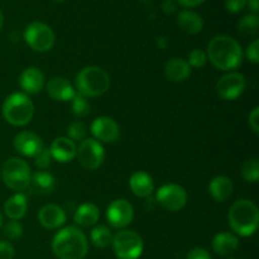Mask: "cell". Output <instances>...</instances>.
Here are the masks:
<instances>
[{
	"mask_svg": "<svg viewBox=\"0 0 259 259\" xmlns=\"http://www.w3.org/2000/svg\"><path fill=\"white\" fill-rule=\"evenodd\" d=\"M207 57L212 65L223 71L234 70L242 65V46L229 35H217L207 46Z\"/></svg>",
	"mask_w": 259,
	"mask_h": 259,
	"instance_id": "obj_1",
	"label": "cell"
},
{
	"mask_svg": "<svg viewBox=\"0 0 259 259\" xmlns=\"http://www.w3.org/2000/svg\"><path fill=\"white\" fill-rule=\"evenodd\" d=\"M52 250L60 259H83L89 252V243L78 228L67 227L53 237Z\"/></svg>",
	"mask_w": 259,
	"mask_h": 259,
	"instance_id": "obj_2",
	"label": "cell"
},
{
	"mask_svg": "<svg viewBox=\"0 0 259 259\" xmlns=\"http://www.w3.org/2000/svg\"><path fill=\"white\" fill-rule=\"evenodd\" d=\"M229 225L240 237H250L254 234L259 225V211L254 202L242 199L230 206L228 214Z\"/></svg>",
	"mask_w": 259,
	"mask_h": 259,
	"instance_id": "obj_3",
	"label": "cell"
},
{
	"mask_svg": "<svg viewBox=\"0 0 259 259\" xmlns=\"http://www.w3.org/2000/svg\"><path fill=\"white\" fill-rule=\"evenodd\" d=\"M76 86H77L78 94L85 98H98L109 90L110 77L108 72L101 67L89 66L77 73Z\"/></svg>",
	"mask_w": 259,
	"mask_h": 259,
	"instance_id": "obj_4",
	"label": "cell"
},
{
	"mask_svg": "<svg viewBox=\"0 0 259 259\" xmlns=\"http://www.w3.org/2000/svg\"><path fill=\"white\" fill-rule=\"evenodd\" d=\"M34 114V105L27 94L14 93L3 104V116L9 124L23 126L29 123Z\"/></svg>",
	"mask_w": 259,
	"mask_h": 259,
	"instance_id": "obj_5",
	"label": "cell"
},
{
	"mask_svg": "<svg viewBox=\"0 0 259 259\" xmlns=\"http://www.w3.org/2000/svg\"><path fill=\"white\" fill-rule=\"evenodd\" d=\"M30 169L29 166L22 158H9L2 169V177L4 184L9 189L15 191H23L30 184Z\"/></svg>",
	"mask_w": 259,
	"mask_h": 259,
	"instance_id": "obj_6",
	"label": "cell"
},
{
	"mask_svg": "<svg viewBox=\"0 0 259 259\" xmlns=\"http://www.w3.org/2000/svg\"><path fill=\"white\" fill-rule=\"evenodd\" d=\"M113 249L119 259H138L143 253V240L133 230H121L113 237Z\"/></svg>",
	"mask_w": 259,
	"mask_h": 259,
	"instance_id": "obj_7",
	"label": "cell"
},
{
	"mask_svg": "<svg viewBox=\"0 0 259 259\" xmlns=\"http://www.w3.org/2000/svg\"><path fill=\"white\" fill-rule=\"evenodd\" d=\"M24 39L35 52H47L55 45L53 30L40 22H33L25 28Z\"/></svg>",
	"mask_w": 259,
	"mask_h": 259,
	"instance_id": "obj_8",
	"label": "cell"
},
{
	"mask_svg": "<svg viewBox=\"0 0 259 259\" xmlns=\"http://www.w3.org/2000/svg\"><path fill=\"white\" fill-rule=\"evenodd\" d=\"M156 199L163 209L168 211H179L186 205L187 194L184 187L176 184H168L159 187Z\"/></svg>",
	"mask_w": 259,
	"mask_h": 259,
	"instance_id": "obj_9",
	"label": "cell"
},
{
	"mask_svg": "<svg viewBox=\"0 0 259 259\" xmlns=\"http://www.w3.org/2000/svg\"><path fill=\"white\" fill-rule=\"evenodd\" d=\"M78 162L86 169H96L104 161V148L95 139H83L76 152Z\"/></svg>",
	"mask_w": 259,
	"mask_h": 259,
	"instance_id": "obj_10",
	"label": "cell"
},
{
	"mask_svg": "<svg viewBox=\"0 0 259 259\" xmlns=\"http://www.w3.org/2000/svg\"><path fill=\"white\" fill-rule=\"evenodd\" d=\"M247 81L239 72H229L222 76L217 82V93L225 100H234L239 98L245 90Z\"/></svg>",
	"mask_w": 259,
	"mask_h": 259,
	"instance_id": "obj_11",
	"label": "cell"
},
{
	"mask_svg": "<svg viewBox=\"0 0 259 259\" xmlns=\"http://www.w3.org/2000/svg\"><path fill=\"white\" fill-rule=\"evenodd\" d=\"M133 207L124 199H118L111 202L106 211L109 224L115 229H123V228L128 227L133 220Z\"/></svg>",
	"mask_w": 259,
	"mask_h": 259,
	"instance_id": "obj_12",
	"label": "cell"
},
{
	"mask_svg": "<svg viewBox=\"0 0 259 259\" xmlns=\"http://www.w3.org/2000/svg\"><path fill=\"white\" fill-rule=\"evenodd\" d=\"M91 133L98 141L113 143L120 136V129L114 119L109 116H100V118H96L91 124Z\"/></svg>",
	"mask_w": 259,
	"mask_h": 259,
	"instance_id": "obj_13",
	"label": "cell"
},
{
	"mask_svg": "<svg viewBox=\"0 0 259 259\" xmlns=\"http://www.w3.org/2000/svg\"><path fill=\"white\" fill-rule=\"evenodd\" d=\"M38 220L46 229H57L66 222L65 210L55 204H48L39 210Z\"/></svg>",
	"mask_w": 259,
	"mask_h": 259,
	"instance_id": "obj_14",
	"label": "cell"
},
{
	"mask_svg": "<svg viewBox=\"0 0 259 259\" xmlns=\"http://www.w3.org/2000/svg\"><path fill=\"white\" fill-rule=\"evenodd\" d=\"M14 147L23 156L34 157L43 148V144L37 134L32 132H22L14 138Z\"/></svg>",
	"mask_w": 259,
	"mask_h": 259,
	"instance_id": "obj_15",
	"label": "cell"
},
{
	"mask_svg": "<svg viewBox=\"0 0 259 259\" xmlns=\"http://www.w3.org/2000/svg\"><path fill=\"white\" fill-rule=\"evenodd\" d=\"M50 152L53 159L61 162V163H66L75 158L77 148H76L75 142L68 139L67 137H60L52 142Z\"/></svg>",
	"mask_w": 259,
	"mask_h": 259,
	"instance_id": "obj_16",
	"label": "cell"
},
{
	"mask_svg": "<svg viewBox=\"0 0 259 259\" xmlns=\"http://www.w3.org/2000/svg\"><path fill=\"white\" fill-rule=\"evenodd\" d=\"M47 93L51 98L57 101L72 100L76 94L70 81L65 77H61V76H56L48 81Z\"/></svg>",
	"mask_w": 259,
	"mask_h": 259,
	"instance_id": "obj_17",
	"label": "cell"
},
{
	"mask_svg": "<svg viewBox=\"0 0 259 259\" xmlns=\"http://www.w3.org/2000/svg\"><path fill=\"white\" fill-rule=\"evenodd\" d=\"M19 85L27 94H37L45 86V76L37 67H28L22 72Z\"/></svg>",
	"mask_w": 259,
	"mask_h": 259,
	"instance_id": "obj_18",
	"label": "cell"
},
{
	"mask_svg": "<svg viewBox=\"0 0 259 259\" xmlns=\"http://www.w3.org/2000/svg\"><path fill=\"white\" fill-rule=\"evenodd\" d=\"M164 75L172 82H182L191 75V67L182 58H171L164 65Z\"/></svg>",
	"mask_w": 259,
	"mask_h": 259,
	"instance_id": "obj_19",
	"label": "cell"
},
{
	"mask_svg": "<svg viewBox=\"0 0 259 259\" xmlns=\"http://www.w3.org/2000/svg\"><path fill=\"white\" fill-rule=\"evenodd\" d=\"M129 185L133 194L138 197H148L154 190V182L148 174L137 171L132 175Z\"/></svg>",
	"mask_w": 259,
	"mask_h": 259,
	"instance_id": "obj_20",
	"label": "cell"
},
{
	"mask_svg": "<svg viewBox=\"0 0 259 259\" xmlns=\"http://www.w3.org/2000/svg\"><path fill=\"white\" fill-rule=\"evenodd\" d=\"M209 191L212 199L218 202H224L229 199L234 191L232 180L225 176H217L210 181Z\"/></svg>",
	"mask_w": 259,
	"mask_h": 259,
	"instance_id": "obj_21",
	"label": "cell"
},
{
	"mask_svg": "<svg viewBox=\"0 0 259 259\" xmlns=\"http://www.w3.org/2000/svg\"><path fill=\"white\" fill-rule=\"evenodd\" d=\"M239 247V240L232 233H219L212 239V249L217 254L227 257L233 254Z\"/></svg>",
	"mask_w": 259,
	"mask_h": 259,
	"instance_id": "obj_22",
	"label": "cell"
},
{
	"mask_svg": "<svg viewBox=\"0 0 259 259\" xmlns=\"http://www.w3.org/2000/svg\"><path fill=\"white\" fill-rule=\"evenodd\" d=\"M28 201L24 194H15L10 196L4 204V212L10 220H19L27 214Z\"/></svg>",
	"mask_w": 259,
	"mask_h": 259,
	"instance_id": "obj_23",
	"label": "cell"
},
{
	"mask_svg": "<svg viewBox=\"0 0 259 259\" xmlns=\"http://www.w3.org/2000/svg\"><path fill=\"white\" fill-rule=\"evenodd\" d=\"M177 23H179L180 28L187 34H197L201 32L202 27H204L202 18L191 10H184L180 13Z\"/></svg>",
	"mask_w": 259,
	"mask_h": 259,
	"instance_id": "obj_24",
	"label": "cell"
},
{
	"mask_svg": "<svg viewBox=\"0 0 259 259\" xmlns=\"http://www.w3.org/2000/svg\"><path fill=\"white\" fill-rule=\"evenodd\" d=\"M100 218V211L96 205L90 204H82L81 206L77 207L73 215V220L80 227H91V225L96 224Z\"/></svg>",
	"mask_w": 259,
	"mask_h": 259,
	"instance_id": "obj_25",
	"label": "cell"
},
{
	"mask_svg": "<svg viewBox=\"0 0 259 259\" xmlns=\"http://www.w3.org/2000/svg\"><path fill=\"white\" fill-rule=\"evenodd\" d=\"M33 191L40 195H47L55 190L56 181L48 172H35L30 176V184Z\"/></svg>",
	"mask_w": 259,
	"mask_h": 259,
	"instance_id": "obj_26",
	"label": "cell"
},
{
	"mask_svg": "<svg viewBox=\"0 0 259 259\" xmlns=\"http://www.w3.org/2000/svg\"><path fill=\"white\" fill-rule=\"evenodd\" d=\"M259 30V18L257 14L244 15L238 23V32L245 38L254 37Z\"/></svg>",
	"mask_w": 259,
	"mask_h": 259,
	"instance_id": "obj_27",
	"label": "cell"
},
{
	"mask_svg": "<svg viewBox=\"0 0 259 259\" xmlns=\"http://www.w3.org/2000/svg\"><path fill=\"white\" fill-rule=\"evenodd\" d=\"M90 238L93 244L98 248H106L109 244H111V240H113L110 229L104 227V225H99V227L94 228L91 230Z\"/></svg>",
	"mask_w": 259,
	"mask_h": 259,
	"instance_id": "obj_28",
	"label": "cell"
},
{
	"mask_svg": "<svg viewBox=\"0 0 259 259\" xmlns=\"http://www.w3.org/2000/svg\"><path fill=\"white\" fill-rule=\"evenodd\" d=\"M71 103V109H72L73 115L77 118H83L90 113V104H89L88 98L82 96L81 94H75Z\"/></svg>",
	"mask_w": 259,
	"mask_h": 259,
	"instance_id": "obj_29",
	"label": "cell"
},
{
	"mask_svg": "<svg viewBox=\"0 0 259 259\" xmlns=\"http://www.w3.org/2000/svg\"><path fill=\"white\" fill-rule=\"evenodd\" d=\"M242 176L248 182H257L259 179L258 159H248L242 166Z\"/></svg>",
	"mask_w": 259,
	"mask_h": 259,
	"instance_id": "obj_30",
	"label": "cell"
},
{
	"mask_svg": "<svg viewBox=\"0 0 259 259\" xmlns=\"http://www.w3.org/2000/svg\"><path fill=\"white\" fill-rule=\"evenodd\" d=\"M67 134L71 141H83L86 137V126L81 121H73L68 125Z\"/></svg>",
	"mask_w": 259,
	"mask_h": 259,
	"instance_id": "obj_31",
	"label": "cell"
},
{
	"mask_svg": "<svg viewBox=\"0 0 259 259\" xmlns=\"http://www.w3.org/2000/svg\"><path fill=\"white\" fill-rule=\"evenodd\" d=\"M23 234V227L18 220H10L4 227V235L9 240H15Z\"/></svg>",
	"mask_w": 259,
	"mask_h": 259,
	"instance_id": "obj_32",
	"label": "cell"
},
{
	"mask_svg": "<svg viewBox=\"0 0 259 259\" xmlns=\"http://www.w3.org/2000/svg\"><path fill=\"white\" fill-rule=\"evenodd\" d=\"M207 61V55L206 52H204L202 50H194L190 52L189 55V65L190 67L200 68L202 66H205Z\"/></svg>",
	"mask_w": 259,
	"mask_h": 259,
	"instance_id": "obj_33",
	"label": "cell"
},
{
	"mask_svg": "<svg viewBox=\"0 0 259 259\" xmlns=\"http://www.w3.org/2000/svg\"><path fill=\"white\" fill-rule=\"evenodd\" d=\"M35 166L39 167L40 169H46L51 166L52 163V154H51L50 149L42 148L37 154L34 156Z\"/></svg>",
	"mask_w": 259,
	"mask_h": 259,
	"instance_id": "obj_34",
	"label": "cell"
},
{
	"mask_svg": "<svg viewBox=\"0 0 259 259\" xmlns=\"http://www.w3.org/2000/svg\"><path fill=\"white\" fill-rule=\"evenodd\" d=\"M245 7H247V0H225V8L233 14L242 12Z\"/></svg>",
	"mask_w": 259,
	"mask_h": 259,
	"instance_id": "obj_35",
	"label": "cell"
},
{
	"mask_svg": "<svg viewBox=\"0 0 259 259\" xmlns=\"http://www.w3.org/2000/svg\"><path fill=\"white\" fill-rule=\"evenodd\" d=\"M15 250L9 242H0V259H13Z\"/></svg>",
	"mask_w": 259,
	"mask_h": 259,
	"instance_id": "obj_36",
	"label": "cell"
},
{
	"mask_svg": "<svg viewBox=\"0 0 259 259\" xmlns=\"http://www.w3.org/2000/svg\"><path fill=\"white\" fill-rule=\"evenodd\" d=\"M247 57L249 58L252 62L258 63L259 62V39L253 40L249 45L247 50Z\"/></svg>",
	"mask_w": 259,
	"mask_h": 259,
	"instance_id": "obj_37",
	"label": "cell"
},
{
	"mask_svg": "<svg viewBox=\"0 0 259 259\" xmlns=\"http://www.w3.org/2000/svg\"><path fill=\"white\" fill-rule=\"evenodd\" d=\"M187 259H211V255L204 248H194L187 254Z\"/></svg>",
	"mask_w": 259,
	"mask_h": 259,
	"instance_id": "obj_38",
	"label": "cell"
},
{
	"mask_svg": "<svg viewBox=\"0 0 259 259\" xmlns=\"http://www.w3.org/2000/svg\"><path fill=\"white\" fill-rule=\"evenodd\" d=\"M249 126L254 133H259V108H254L249 114Z\"/></svg>",
	"mask_w": 259,
	"mask_h": 259,
	"instance_id": "obj_39",
	"label": "cell"
},
{
	"mask_svg": "<svg viewBox=\"0 0 259 259\" xmlns=\"http://www.w3.org/2000/svg\"><path fill=\"white\" fill-rule=\"evenodd\" d=\"M162 9L166 14H172V13L176 12L177 2L176 0H164L163 4H162Z\"/></svg>",
	"mask_w": 259,
	"mask_h": 259,
	"instance_id": "obj_40",
	"label": "cell"
},
{
	"mask_svg": "<svg viewBox=\"0 0 259 259\" xmlns=\"http://www.w3.org/2000/svg\"><path fill=\"white\" fill-rule=\"evenodd\" d=\"M176 2L177 4L182 5V7L185 8H194V7H197V5L202 4L205 0H176Z\"/></svg>",
	"mask_w": 259,
	"mask_h": 259,
	"instance_id": "obj_41",
	"label": "cell"
},
{
	"mask_svg": "<svg viewBox=\"0 0 259 259\" xmlns=\"http://www.w3.org/2000/svg\"><path fill=\"white\" fill-rule=\"evenodd\" d=\"M247 4L249 5V8L253 10L254 14L259 10V0H247Z\"/></svg>",
	"mask_w": 259,
	"mask_h": 259,
	"instance_id": "obj_42",
	"label": "cell"
},
{
	"mask_svg": "<svg viewBox=\"0 0 259 259\" xmlns=\"http://www.w3.org/2000/svg\"><path fill=\"white\" fill-rule=\"evenodd\" d=\"M157 45H158L161 48H166L167 47L166 38H164V37H158V38H157Z\"/></svg>",
	"mask_w": 259,
	"mask_h": 259,
	"instance_id": "obj_43",
	"label": "cell"
},
{
	"mask_svg": "<svg viewBox=\"0 0 259 259\" xmlns=\"http://www.w3.org/2000/svg\"><path fill=\"white\" fill-rule=\"evenodd\" d=\"M3 24H4V15H3V13L0 12V29L3 28Z\"/></svg>",
	"mask_w": 259,
	"mask_h": 259,
	"instance_id": "obj_44",
	"label": "cell"
},
{
	"mask_svg": "<svg viewBox=\"0 0 259 259\" xmlns=\"http://www.w3.org/2000/svg\"><path fill=\"white\" fill-rule=\"evenodd\" d=\"M3 222H4V217H3V212L0 211V228H2V225H3Z\"/></svg>",
	"mask_w": 259,
	"mask_h": 259,
	"instance_id": "obj_45",
	"label": "cell"
},
{
	"mask_svg": "<svg viewBox=\"0 0 259 259\" xmlns=\"http://www.w3.org/2000/svg\"><path fill=\"white\" fill-rule=\"evenodd\" d=\"M55 2H63V0H55Z\"/></svg>",
	"mask_w": 259,
	"mask_h": 259,
	"instance_id": "obj_46",
	"label": "cell"
},
{
	"mask_svg": "<svg viewBox=\"0 0 259 259\" xmlns=\"http://www.w3.org/2000/svg\"><path fill=\"white\" fill-rule=\"evenodd\" d=\"M229 259H235V258H229Z\"/></svg>",
	"mask_w": 259,
	"mask_h": 259,
	"instance_id": "obj_47",
	"label": "cell"
},
{
	"mask_svg": "<svg viewBox=\"0 0 259 259\" xmlns=\"http://www.w3.org/2000/svg\"><path fill=\"white\" fill-rule=\"evenodd\" d=\"M0 176H2V174H0Z\"/></svg>",
	"mask_w": 259,
	"mask_h": 259,
	"instance_id": "obj_48",
	"label": "cell"
}]
</instances>
